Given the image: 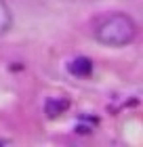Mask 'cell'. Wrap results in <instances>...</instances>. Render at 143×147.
I'll return each mask as SVG.
<instances>
[{"instance_id":"1","label":"cell","mask_w":143,"mask_h":147,"mask_svg":"<svg viewBox=\"0 0 143 147\" xmlns=\"http://www.w3.org/2000/svg\"><path fill=\"white\" fill-rule=\"evenodd\" d=\"M137 36V25L128 15L114 13L103 17L95 28V38L105 46H126Z\"/></svg>"},{"instance_id":"2","label":"cell","mask_w":143,"mask_h":147,"mask_svg":"<svg viewBox=\"0 0 143 147\" xmlns=\"http://www.w3.org/2000/svg\"><path fill=\"white\" fill-rule=\"evenodd\" d=\"M67 69H70V74H74V76L84 78L93 71V61L86 59V57H76V59H72V61L67 63Z\"/></svg>"},{"instance_id":"3","label":"cell","mask_w":143,"mask_h":147,"mask_svg":"<svg viewBox=\"0 0 143 147\" xmlns=\"http://www.w3.org/2000/svg\"><path fill=\"white\" fill-rule=\"evenodd\" d=\"M67 107H70V101H67L65 97H53V99L46 101L44 109H46V116L49 118H57V116H61V113H65Z\"/></svg>"},{"instance_id":"4","label":"cell","mask_w":143,"mask_h":147,"mask_svg":"<svg viewBox=\"0 0 143 147\" xmlns=\"http://www.w3.org/2000/svg\"><path fill=\"white\" fill-rule=\"evenodd\" d=\"M13 25V17H11V11L9 6L4 4V0H0V36L6 34Z\"/></svg>"}]
</instances>
